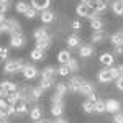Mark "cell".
I'll return each mask as SVG.
<instances>
[{
    "label": "cell",
    "mask_w": 123,
    "mask_h": 123,
    "mask_svg": "<svg viewBox=\"0 0 123 123\" xmlns=\"http://www.w3.org/2000/svg\"><path fill=\"white\" fill-rule=\"evenodd\" d=\"M122 2H123V0H122Z\"/></svg>",
    "instance_id": "cell-60"
},
{
    "label": "cell",
    "mask_w": 123,
    "mask_h": 123,
    "mask_svg": "<svg viewBox=\"0 0 123 123\" xmlns=\"http://www.w3.org/2000/svg\"><path fill=\"white\" fill-rule=\"evenodd\" d=\"M110 43H112L115 48L123 46V38H122V35H120L118 31H117V33H113V35L110 36Z\"/></svg>",
    "instance_id": "cell-27"
},
{
    "label": "cell",
    "mask_w": 123,
    "mask_h": 123,
    "mask_svg": "<svg viewBox=\"0 0 123 123\" xmlns=\"http://www.w3.org/2000/svg\"><path fill=\"white\" fill-rule=\"evenodd\" d=\"M39 74V71L36 69V66H31V64H26L25 66V69H23V77L25 79H28V80H31V79H35V77Z\"/></svg>",
    "instance_id": "cell-7"
},
{
    "label": "cell",
    "mask_w": 123,
    "mask_h": 123,
    "mask_svg": "<svg viewBox=\"0 0 123 123\" xmlns=\"http://www.w3.org/2000/svg\"><path fill=\"white\" fill-rule=\"evenodd\" d=\"M67 67H69V71H71V72H77V71H79V62H77L74 57H71V59H69V62H67Z\"/></svg>",
    "instance_id": "cell-33"
},
{
    "label": "cell",
    "mask_w": 123,
    "mask_h": 123,
    "mask_svg": "<svg viewBox=\"0 0 123 123\" xmlns=\"http://www.w3.org/2000/svg\"><path fill=\"white\" fill-rule=\"evenodd\" d=\"M41 117H43V112H41L39 107H33V108L30 110V118H31L33 122H39Z\"/></svg>",
    "instance_id": "cell-22"
},
{
    "label": "cell",
    "mask_w": 123,
    "mask_h": 123,
    "mask_svg": "<svg viewBox=\"0 0 123 123\" xmlns=\"http://www.w3.org/2000/svg\"><path fill=\"white\" fill-rule=\"evenodd\" d=\"M39 18H41V21H43L44 25H49V23L54 21V13H53L51 10H44V12H41Z\"/></svg>",
    "instance_id": "cell-16"
},
{
    "label": "cell",
    "mask_w": 123,
    "mask_h": 123,
    "mask_svg": "<svg viewBox=\"0 0 123 123\" xmlns=\"http://www.w3.org/2000/svg\"><path fill=\"white\" fill-rule=\"evenodd\" d=\"M0 33H3V28H2V25H0Z\"/></svg>",
    "instance_id": "cell-56"
},
{
    "label": "cell",
    "mask_w": 123,
    "mask_h": 123,
    "mask_svg": "<svg viewBox=\"0 0 123 123\" xmlns=\"http://www.w3.org/2000/svg\"><path fill=\"white\" fill-rule=\"evenodd\" d=\"M105 105H107V112H110V113H117L122 110V104L118 100H113V98L105 100Z\"/></svg>",
    "instance_id": "cell-8"
},
{
    "label": "cell",
    "mask_w": 123,
    "mask_h": 123,
    "mask_svg": "<svg viewBox=\"0 0 123 123\" xmlns=\"http://www.w3.org/2000/svg\"><path fill=\"white\" fill-rule=\"evenodd\" d=\"M41 123H53V122H51V120H46V118H44V120H41Z\"/></svg>",
    "instance_id": "cell-53"
},
{
    "label": "cell",
    "mask_w": 123,
    "mask_h": 123,
    "mask_svg": "<svg viewBox=\"0 0 123 123\" xmlns=\"http://www.w3.org/2000/svg\"><path fill=\"white\" fill-rule=\"evenodd\" d=\"M49 5H51V0H31V7L39 13L44 10H49Z\"/></svg>",
    "instance_id": "cell-5"
},
{
    "label": "cell",
    "mask_w": 123,
    "mask_h": 123,
    "mask_svg": "<svg viewBox=\"0 0 123 123\" xmlns=\"http://www.w3.org/2000/svg\"><path fill=\"white\" fill-rule=\"evenodd\" d=\"M80 3H84V5H87V7H90V8L94 10V7L98 3V0H82Z\"/></svg>",
    "instance_id": "cell-42"
},
{
    "label": "cell",
    "mask_w": 123,
    "mask_h": 123,
    "mask_svg": "<svg viewBox=\"0 0 123 123\" xmlns=\"http://www.w3.org/2000/svg\"><path fill=\"white\" fill-rule=\"evenodd\" d=\"M115 87H117L118 90H123V77H118V79L115 80Z\"/></svg>",
    "instance_id": "cell-44"
},
{
    "label": "cell",
    "mask_w": 123,
    "mask_h": 123,
    "mask_svg": "<svg viewBox=\"0 0 123 123\" xmlns=\"http://www.w3.org/2000/svg\"><path fill=\"white\" fill-rule=\"evenodd\" d=\"M30 7H31V5H28V3H26V2H23V0H21V2H17V3H15V10H17L18 13H23V15L26 13V10H28Z\"/></svg>",
    "instance_id": "cell-31"
},
{
    "label": "cell",
    "mask_w": 123,
    "mask_h": 123,
    "mask_svg": "<svg viewBox=\"0 0 123 123\" xmlns=\"http://www.w3.org/2000/svg\"><path fill=\"white\" fill-rule=\"evenodd\" d=\"M54 84V80H51V79H41V82H39V87L43 89V90H48V89H51Z\"/></svg>",
    "instance_id": "cell-34"
},
{
    "label": "cell",
    "mask_w": 123,
    "mask_h": 123,
    "mask_svg": "<svg viewBox=\"0 0 123 123\" xmlns=\"http://www.w3.org/2000/svg\"><path fill=\"white\" fill-rule=\"evenodd\" d=\"M67 48H71V49H76V48H80L82 46V39L79 35H71V36H67Z\"/></svg>",
    "instance_id": "cell-9"
},
{
    "label": "cell",
    "mask_w": 123,
    "mask_h": 123,
    "mask_svg": "<svg viewBox=\"0 0 123 123\" xmlns=\"http://www.w3.org/2000/svg\"><path fill=\"white\" fill-rule=\"evenodd\" d=\"M51 43H53V38L51 36H46V38H43V39H38L36 41V49H41V51H46L48 48L51 46Z\"/></svg>",
    "instance_id": "cell-14"
},
{
    "label": "cell",
    "mask_w": 123,
    "mask_h": 123,
    "mask_svg": "<svg viewBox=\"0 0 123 123\" xmlns=\"http://www.w3.org/2000/svg\"><path fill=\"white\" fill-rule=\"evenodd\" d=\"M118 33H120V35H122V38H123V30H120V31H118Z\"/></svg>",
    "instance_id": "cell-55"
},
{
    "label": "cell",
    "mask_w": 123,
    "mask_h": 123,
    "mask_svg": "<svg viewBox=\"0 0 123 123\" xmlns=\"http://www.w3.org/2000/svg\"><path fill=\"white\" fill-rule=\"evenodd\" d=\"M41 120H43V118H41ZM41 120H39V122H35V123H41Z\"/></svg>",
    "instance_id": "cell-59"
},
{
    "label": "cell",
    "mask_w": 123,
    "mask_h": 123,
    "mask_svg": "<svg viewBox=\"0 0 123 123\" xmlns=\"http://www.w3.org/2000/svg\"><path fill=\"white\" fill-rule=\"evenodd\" d=\"M41 94H43V89L41 87H31L30 89V102H36V100H39V97H41Z\"/></svg>",
    "instance_id": "cell-18"
},
{
    "label": "cell",
    "mask_w": 123,
    "mask_h": 123,
    "mask_svg": "<svg viewBox=\"0 0 123 123\" xmlns=\"http://www.w3.org/2000/svg\"><path fill=\"white\" fill-rule=\"evenodd\" d=\"M110 72H112L113 80H117V79L120 77V71H118V67H117V66H112V67H110Z\"/></svg>",
    "instance_id": "cell-40"
},
{
    "label": "cell",
    "mask_w": 123,
    "mask_h": 123,
    "mask_svg": "<svg viewBox=\"0 0 123 123\" xmlns=\"http://www.w3.org/2000/svg\"><path fill=\"white\" fill-rule=\"evenodd\" d=\"M0 123H5V120H3V118H0Z\"/></svg>",
    "instance_id": "cell-57"
},
{
    "label": "cell",
    "mask_w": 123,
    "mask_h": 123,
    "mask_svg": "<svg viewBox=\"0 0 123 123\" xmlns=\"http://www.w3.org/2000/svg\"><path fill=\"white\" fill-rule=\"evenodd\" d=\"M105 39V35L102 31H94L92 33V43H100V41H104Z\"/></svg>",
    "instance_id": "cell-35"
},
{
    "label": "cell",
    "mask_w": 123,
    "mask_h": 123,
    "mask_svg": "<svg viewBox=\"0 0 123 123\" xmlns=\"http://www.w3.org/2000/svg\"><path fill=\"white\" fill-rule=\"evenodd\" d=\"M80 94L87 95V97L95 94V84H92L90 80H84L82 82V87H80Z\"/></svg>",
    "instance_id": "cell-12"
},
{
    "label": "cell",
    "mask_w": 123,
    "mask_h": 123,
    "mask_svg": "<svg viewBox=\"0 0 123 123\" xmlns=\"http://www.w3.org/2000/svg\"><path fill=\"white\" fill-rule=\"evenodd\" d=\"M56 76H57V69L53 66H48L41 71V79H51V80H54Z\"/></svg>",
    "instance_id": "cell-11"
},
{
    "label": "cell",
    "mask_w": 123,
    "mask_h": 123,
    "mask_svg": "<svg viewBox=\"0 0 123 123\" xmlns=\"http://www.w3.org/2000/svg\"><path fill=\"white\" fill-rule=\"evenodd\" d=\"M53 123H67V120H64V118H61V117H59V118H56Z\"/></svg>",
    "instance_id": "cell-49"
},
{
    "label": "cell",
    "mask_w": 123,
    "mask_h": 123,
    "mask_svg": "<svg viewBox=\"0 0 123 123\" xmlns=\"http://www.w3.org/2000/svg\"><path fill=\"white\" fill-rule=\"evenodd\" d=\"M54 92L59 95H66L69 92V87H67V82H57L54 85Z\"/></svg>",
    "instance_id": "cell-21"
},
{
    "label": "cell",
    "mask_w": 123,
    "mask_h": 123,
    "mask_svg": "<svg viewBox=\"0 0 123 123\" xmlns=\"http://www.w3.org/2000/svg\"><path fill=\"white\" fill-rule=\"evenodd\" d=\"M36 15H38V12L33 8V7H30V8L26 10V13H25V18H28V20H35V18H36Z\"/></svg>",
    "instance_id": "cell-37"
},
{
    "label": "cell",
    "mask_w": 123,
    "mask_h": 123,
    "mask_svg": "<svg viewBox=\"0 0 123 123\" xmlns=\"http://www.w3.org/2000/svg\"><path fill=\"white\" fill-rule=\"evenodd\" d=\"M72 28L76 30V31H77V30H80V28H82V23H80L79 20H74V21H72Z\"/></svg>",
    "instance_id": "cell-45"
},
{
    "label": "cell",
    "mask_w": 123,
    "mask_h": 123,
    "mask_svg": "<svg viewBox=\"0 0 123 123\" xmlns=\"http://www.w3.org/2000/svg\"><path fill=\"white\" fill-rule=\"evenodd\" d=\"M30 57L33 59V61H41L43 57H44V51H41V49H31V53H30Z\"/></svg>",
    "instance_id": "cell-30"
},
{
    "label": "cell",
    "mask_w": 123,
    "mask_h": 123,
    "mask_svg": "<svg viewBox=\"0 0 123 123\" xmlns=\"http://www.w3.org/2000/svg\"><path fill=\"white\" fill-rule=\"evenodd\" d=\"M97 79H98V82H102V84H108V82H112V80H113V77H112V72H110V67L102 69V71L98 72Z\"/></svg>",
    "instance_id": "cell-6"
},
{
    "label": "cell",
    "mask_w": 123,
    "mask_h": 123,
    "mask_svg": "<svg viewBox=\"0 0 123 123\" xmlns=\"http://www.w3.org/2000/svg\"><path fill=\"white\" fill-rule=\"evenodd\" d=\"M8 102H7V98H0V108H5V110H7V108H8Z\"/></svg>",
    "instance_id": "cell-46"
},
{
    "label": "cell",
    "mask_w": 123,
    "mask_h": 123,
    "mask_svg": "<svg viewBox=\"0 0 123 123\" xmlns=\"http://www.w3.org/2000/svg\"><path fill=\"white\" fill-rule=\"evenodd\" d=\"M113 123H123V110L113 113Z\"/></svg>",
    "instance_id": "cell-38"
},
{
    "label": "cell",
    "mask_w": 123,
    "mask_h": 123,
    "mask_svg": "<svg viewBox=\"0 0 123 123\" xmlns=\"http://www.w3.org/2000/svg\"><path fill=\"white\" fill-rule=\"evenodd\" d=\"M25 62L21 61V59H10L5 62V66H3V72L5 74H17V72H23V69H25Z\"/></svg>",
    "instance_id": "cell-1"
},
{
    "label": "cell",
    "mask_w": 123,
    "mask_h": 123,
    "mask_svg": "<svg viewBox=\"0 0 123 123\" xmlns=\"http://www.w3.org/2000/svg\"><path fill=\"white\" fill-rule=\"evenodd\" d=\"M57 74H59V76H69V74H71V71H69V67H67V64H61V66H59V69H57Z\"/></svg>",
    "instance_id": "cell-36"
},
{
    "label": "cell",
    "mask_w": 123,
    "mask_h": 123,
    "mask_svg": "<svg viewBox=\"0 0 123 123\" xmlns=\"http://www.w3.org/2000/svg\"><path fill=\"white\" fill-rule=\"evenodd\" d=\"M94 54V46L92 44H82L79 48V56L80 57H89Z\"/></svg>",
    "instance_id": "cell-15"
},
{
    "label": "cell",
    "mask_w": 123,
    "mask_h": 123,
    "mask_svg": "<svg viewBox=\"0 0 123 123\" xmlns=\"http://www.w3.org/2000/svg\"><path fill=\"white\" fill-rule=\"evenodd\" d=\"M2 28H3V33H8L10 36L21 33V25L18 23V20H15V18H8L2 25Z\"/></svg>",
    "instance_id": "cell-2"
},
{
    "label": "cell",
    "mask_w": 123,
    "mask_h": 123,
    "mask_svg": "<svg viewBox=\"0 0 123 123\" xmlns=\"http://www.w3.org/2000/svg\"><path fill=\"white\" fill-rule=\"evenodd\" d=\"M7 57H8V49L2 46V48H0V61H5Z\"/></svg>",
    "instance_id": "cell-41"
},
{
    "label": "cell",
    "mask_w": 123,
    "mask_h": 123,
    "mask_svg": "<svg viewBox=\"0 0 123 123\" xmlns=\"http://www.w3.org/2000/svg\"><path fill=\"white\" fill-rule=\"evenodd\" d=\"M5 123H7V122H5Z\"/></svg>",
    "instance_id": "cell-61"
},
{
    "label": "cell",
    "mask_w": 123,
    "mask_h": 123,
    "mask_svg": "<svg viewBox=\"0 0 123 123\" xmlns=\"http://www.w3.org/2000/svg\"><path fill=\"white\" fill-rule=\"evenodd\" d=\"M62 112H64V105L62 104H53V107H51V113L54 115L56 118H59V117L62 115Z\"/></svg>",
    "instance_id": "cell-28"
},
{
    "label": "cell",
    "mask_w": 123,
    "mask_h": 123,
    "mask_svg": "<svg viewBox=\"0 0 123 123\" xmlns=\"http://www.w3.org/2000/svg\"><path fill=\"white\" fill-rule=\"evenodd\" d=\"M113 61H115V57H113L112 53H104V54L100 56V62H102L104 66H107V67L113 66Z\"/></svg>",
    "instance_id": "cell-17"
},
{
    "label": "cell",
    "mask_w": 123,
    "mask_h": 123,
    "mask_svg": "<svg viewBox=\"0 0 123 123\" xmlns=\"http://www.w3.org/2000/svg\"><path fill=\"white\" fill-rule=\"evenodd\" d=\"M115 53H117V54H123V46L115 48Z\"/></svg>",
    "instance_id": "cell-50"
},
{
    "label": "cell",
    "mask_w": 123,
    "mask_h": 123,
    "mask_svg": "<svg viewBox=\"0 0 123 123\" xmlns=\"http://www.w3.org/2000/svg\"><path fill=\"white\" fill-rule=\"evenodd\" d=\"M0 89L2 90H5L7 94H13V92H18V85L15 84V82H10V80H3V82H0Z\"/></svg>",
    "instance_id": "cell-10"
},
{
    "label": "cell",
    "mask_w": 123,
    "mask_h": 123,
    "mask_svg": "<svg viewBox=\"0 0 123 123\" xmlns=\"http://www.w3.org/2000/svg\"><path fill=\"white\" fill-rule=\"evenodd\" d=\"M33 36H35V41H38V39H43V38H46V36H49V33H48V30L44 26H39V28L35 30Z\"/></svg>",
    "instance_id": "cell-20"
},
{
    "label": "cell",
    "mask_w": 123,
    "mask_h": 123,
    "mask_svg": "<svg viewBox=\"0 0 123 123\" xmlns=\"http://www.w3.org/2000/svg\"><path fill=\"white\" fill-rule=\"evenodd\" d=\"M118 71H120V77H123V64H118Z\"/></svg>",
    "instance_id": "cell-52"
},
{
    "label": "cell",
    "mask_w": 123,
    "mask_h": 123,
    "mask_svg": "<svg viewBox=\"0 0 123 123\" xmlns=\"http://www.w3.org/2000/svg\"><path fill=\"white\" fill-rule=\"evenodd\" d=\"M112 12L115 15H123V2L122 0H115L112 3Z\"/></svg>",
    "instance_id": "cell-29"
},
{
    "label": "cell",
    "mask_w": 123,
    "mask_h": 123,
    "mask_svg": "<svg viewBox=\"0 0 123 123\" xmlns=\"http://www.w3.org/2000/svg\"><path fill=\"white\" fill-rule=\"evenodd\" d=\"M0 2H2V3H7V5H8V2H10V0H0Z\"/></svg>",
    "instance_id": "cell-54"
},
{
    "label": "cell",
    "mask_w": 123,
    "mask_h": 123,
    "mask_svg": "<svg viewBox=\"0 0 123 123\" xmlns=\"http://www.w3.org/2000/svg\"><path fill=\"white\" fill-rule=\"evenodd\" d=\"M98 2H105V3H107V2H108V0H98Z\"/></svg>",
    "instance_id": "cell-58"
},
{
    "label": "cell",
    "mask_w": 123,
    "mask_h": 123,
    "mask_svg": "<svg viewBox=\"0 0 123 123\" xmlns=\"http://www.w3.org/2000/svg\"><path fill=\"white\" fill-rule=\"evenodd\" d=\"M76 13H77V17H80V18H89V20H92V18L97 17L94 12H92V8L87 7V5H84V3H79V5H77Z\"/></svg>",
    "instance_id": "cell-3"
},
{
    "label": "cell",
    "mask_w": 123,
    "mask_h": 123,
    "mask_svg": "<svg viewBox=\"0 0 123 123\" xmlns=\"http://www.w3.org/2000/svg\"><path fill=\"white\" fill-rule=\"evenodd\" d=\"M95 112L97 113H104V112H107V105H105V100H97L95 102Z\"/></svg>",
    "instance_id": "cell-32"
},
{
    "label": "cell",
    "mask_w": 123,
    "mask_h": 123,
    "mask_svg": "<svg viewBox=\"0 0 123 123\" xmlns=\"http://www.w3.org/2000/svg\"><path fill=\"white\" fill-rule=\"evenodd\" d=\"M107 10H108V5H107L105 2H98V3H97V5L94 7V10H92V12H94L95 15L98 17V15H102V13H105Z\"/></svg>",
    "instance_id": "cell-25"
},
{
    "label": "cell",
    "mask_w": 123,
    "mask_h": 123,
    "mask_svg": "<svg viewBox=\"0 0 123 123\" xmlns=\"http://www.w3.org/2000/svg\"><path fill=\"white\" fill-rule=\"evenodd\" d=\"M0 118H3V120L8 118V112H7L5 108H0Z\"/></svg>",
    "instance_id": "cell-47"
},
{
    "label": "cell",
    "mask_w": 123,
    "mask_h": 123,
    "mask_svg": "<svg viewBox=\"0 0 123 123\" xmlns=\"http://www.w3.org/2000/svg\"><path fill=\"white\" fill-rule=\"evenodd\" d=\"M10 44H12V48H23V44H25V36L21 33L10 36Z\"/></svg>",
    "instance_id": "cell-13"
},
{
    "label": "cell",
    "mask_w": 123,
    "mask_h": 123,
    "mask_svg": "<svg viewBox=\"0 0 123 123\" xmlns=\"http://www.w3.org/2000/svg\"><path fill=\"white\" fill-rule=\"evenodd\" d=\"M7 10H8V5L0 2V13H2V15H5V12H7Z\"/></svg>",
    "instance_id": "cell-48"
},
{
    "label": "cell",
    "mask_w": 123,
    "mask_h": 123,
    "mask_svg": "<svg viewBox=\"0 0 123 123\" xmlns=\"http://www.w3.org/2000/svg\"><path fill=\"white\" fill-rule=\"evenodd\" d=\"M82 82H84V79H82V77L74 76V77H71V80L67 82V87H69V90H71V92H74V94H80Z\"/></svg>",
    "instance_id": "cell-4"
},
{
    "label": "cell",
    "mask_w": 123,
    "mask_h": 123,
    "mask_svg": "<svg viewBox=\"0 0 123 123\" xmlns=\"http://www.w3.org/2000/svg\"><path fill=\"white\" fill-rule=\"evenodd\" d=\"M82 110H84L85 113H95V102L87 98L84 104H82Z\"/></svg>",
    "instance_id": "cell-26"
},
{
    "label": "cell",
    "mask_w": 123,
    "mask_h": 123,
    "mask_svg": "<svg viewBox=\"0 0 123 123\" xmlns=\"http://www.w3.org/2000/svg\"><path fill=\"white\" fill-rule=\"evenodd\" d=\"M62 97H64V95H59V94L54 92V95L51 97V102H53V104H62Z\"/></svg>",
    "instance_id": "cell-39"
},
{
    "label": "cell",
    "mask_w": 123,
    "mask_h": 123,
    "mask_svg": "<svg viewBox=\"0 0 123 123\" xmlns=\"http://www.w3.org/2000/svg\"><path fill=\"white\" fill-rule=\"evenodd\" d=\"M15 108H17V115H25L28 112V102L26 100H20L18 104L15 105Z\"/></svg>",
    "instance_id": "cell-24"
},
{
    "label": "cell",
    "mask_w": 123,
    "mask_h": 123,
    "mask_svg": "<svg viewBox=\"0 0 123 123\" xmlns=\"http://www.w3.org/2000/svg\"><path fill=\"white\" fill-rule=\"evenodd\" d=\"M7 20H8V18H5V15H2V13H0V25H3Z\"/></svg>",
    "instance_id": "cell-51"
},
{
    "label": "cell",
    "mask_w": 123,
    "mask_h": 123,
    "mask_svg": "<svg viewBox=\"0 0 123 123\" xmlns=\"http://www.w3.org/2000/svg\"><path fill=\"white\" fill-rule=\"evenodd\" d=\"M90 28L94 30V31H102L104 30V21L98 18V17H95V18L90 20Z\"/></svg>",
    "instance_id": "cell-23"
},
{
    "label": "cell",
    "mask_w": 123,
    "mask_h": 123,
    "mask_svg": "<svg viewBox=\"0 0 123 123\" xmlns=\"http://www.w3.org/2000/svg\"><path fill=\"white\" fill-rule=\"evenodd\" d=\"M7 112H8V117H17V108H15V105H8Z\"/></svg>",
    "instance_id": "cell-43"
},
{
    "label": "cell",
    "mask_w": 123,
    "mask_h": 123,
    "mask_svg": "<svg viewBox=\"0 0 123 123\" xmlns=\"http://www.w3.org/2000/svg\"><path fill=\"white\" fill-rule=\"evenodd\" d=\"M71 57H72L71 56V51H67V49H62V51L57 53V61H59L61 64H67Z\"/></svg>",
    "instance_id": "cell-19"
}]
</instances>
